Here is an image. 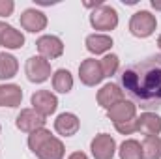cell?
Listing matches in <instances>:
<instances>
[{
  "mask_svg": "<svg viewBox=\"0 0 161 159\" xmlns=\"http://www.w3.org/2000/svg\"><path fill=\"white\" fill-rule=\"evenodd\" d=\"M99 66H101L103 77H113L118 71V56L116 54H107L103 60H99Z\"/></svg>",
  "mask_w": 161,
  "mask_h": 159,
  "instance_id": "23",
  "label": "cell"
},
{
  "mask_svg": "<svg viewBox=\"0 0 161 159\" xmlns=\"http://www.w3.org/2000/svg\"><path fill=\"white\" fill-rule=\"evenodd\" d=\"M135 112H137V105H133L131 101H125L124 99V101L116 103L114 107L109 109L107 116H109V120L114 125H118V123H125V122L135 120Z\"/></svg>",
  "mask_w": 161,
  "mask_h": 159,
  "instance_id": "10",
  "label": "cell"
},
{
  "mask_svg": "<svg viewBox=\"0 0 161 159\" xmlns=\"http://www.w3.org/2000/svg\"><path fill=\"white\" fill-rule=\"evenodd\" d=\"M23 99V90L17 84L0 86V107H19Z\"/></svg>",
  "mask_w": 161,
  "mask_h": 159,
  "instance_id": "17",
  "label": "cell"
},
{
  "mask_svg": "<svg viewBox=\"0 0 161 159\" xmlns=\"http://www.w3.org/2000/svg\"><path fill=\"white\" fill-rule=\"evenodd\" d=\"M49 135H51V133H49L47 129H38V131L30 133V137H28V146H30V150L36 152V150L40 148V144L49 137Z\"/></svg>",
  "mask_w": 161,
  "mask_h": 159,
  "instance_id": "24",
  "label": "cell"
},
{
  "mask_svg": "<svg viewBox=\"0 0 161 159\" xmlns=\"http://www.w3.org/2000/svg\"><path fill=\"white\" fill-rule=\"evenodd\" d=\"M158 45H159V49H161V36L158 38Z\"/></svg>",
  "mask_w": 161,
  "mask_h": 159,
  "instance_id": "28",
  "label": "cell"
},
{
  "mask_svg": "<svg viewBox=\"0 0 161 159\" xmlns=\"http://www.w3.org/2000/svg\"><path fill=\"white\" fill-rule=\"evenodd\" d=\"M142 159H161V139L159 137H146L141 144Z\"/></svg>",
  "mask_w": 161,
  "mask_h": 159,
  "instance_id": "21",
  "label": "cell"
},
{
  "mask_svg": "<svg viewBox=\"0 0 161 159\" xmlns=\"http://www.w3.org/2000/svg\"><path fill=\"white\" fill-rule=\"evenodd\" d=\"M158 23H156V17L150 13V11H137L133 13L131 21H129V30L133 36L137 38H148L154 34Z\"/></svg>",
  "mask_w": 161,
  "mask_h": 159,
  "instance_id": "3",
  "label": "cell"
},
{
  "mask_svg": "<svg viewBox=\"0 0 161 159\" xmlns=\"http://www.w3.org/2000/svg\"><path fill=\"white\" fill-rule=\"evenodd\" d=\"M36 45H38L40 54L47 60H54V58L62 56V52H64V43L56 36H41L36 41Z\"/></svg>",
  "mask_w": 161,
  "mask_h": 159,
  "instance_id": "9",
  "label": "cell"
},
{
  "mask_svg": "<svg viewBox=\"0 0 161 159\" xmlns=\"http://www.w3.org/2000/svg\"><path fill=\"white\" fill-rule=\"evenodd\" d=\"M120 159H142V150L141 144L133 139L124 140L120 146Z\"/></svg>",
  "mask_w": 161,
  "mask_h": 159,
  "instance_id": "22",
  "label": "cell"
},
{
  "mask_svg": "<svg viewBox=\"0 0 161 159\" xmlns=\"http://www.w3.org/2000/svg\"><path fill=\"white\" fill-rule=\"evenodd\" d=\"M79 77H80V82L86 84V86H96V84H99L101 79H103V71H101L99 60L86 58V60L79 66Z\"/></svg>",
  "mask_w": 161,
  "mask_h": 159,
  "instance_id": "6",
  "label": "cell"
},
{
  "mask_svg": "<svg viewBox=\"0 0 161 159\" xmlns=\"http://www.w3.org/2000/svg\"><path fill=\"white\" fill-rule=\"evenodd\" d=\"M32 107H34V111H36L38 114H41V116L45 118V116H49V114H53V112L56 111L58 99H56V96L51 94L49 90H38V92L32 96Z\"/></svg>",
  "mask_w": 161,
  "mask_h": 159,
  "instance_id": "5",
  "label": "cell"
},
{
  "mask_svg": "<svg viewBox=\"0 0 161 159\" xmlns=\"http://www.w3.org/2000/svg\"><path fill=\"white\" fill-rule=\"evenodd\" d=\"M0 45L6 49H21L25 45V36L13 26L0 23Z\"/></svg>",
  "mask_w": 161,
  "mask_h": 159,
  "instance_id": "15",
  "label": "cell"
},
{
  "mask_svg": "<svg viewBox=\"0 0 161 159\" xmlns=\"http://www.w3.org/2000/svg\"><path fill=\"white\" fill-rule=\"evenodd\" d=\"M90 23L96 30H114L118 25V13L114 8L107 4H99L90 15Z\"/></svg>",
  "mask_w": 161,
  "mask_h": 159,
  "instance_id": "2",
  "label": "cell"
},
{
  "mask_svg": "<svg viewBox=\"0 0 161 159\" xmlns=\"http://www.w3.org/2000/svg\"><path fill=\"white\" fill-rule=\"evenodd\" d=\"M114 150H116V142L107 133H99L92 140V156L96 159H113Z\"/></svg>",
  "mask_w": 161,
  "mask_h": 159,
  "instance_id": "7",
  "label": "cell"
},
{
  "mask_svg": "<svg viewBox=\"0 0 161 159\" xmlns=\"http://www.w3.org/2000/svg\"><path fill=\"white\" fill-rule=\"evenodd\" d=\"M53 88L60 94H68L73 88V77L68 69H58L53 75Z\"/></svg>",
  "mask_w": 161,
  "mask_h": 159,
  "instance_id": "20",
  "label": "cell"
},
{
  "mask_svg": "<svg viewBox=\"0 0 161 159\" xmlns=\"http://www.w3.org/2000/svg\"><path fill=\"white\" fill-rule=\"evenodd\" d=\"M68 159H88V157H86V154H82V152H73Z\"/></svg>",
  "mask_w": 161,
  "mask_h": 159,
  "instance_id": "27",
  "label": "cell"
},
{
  "mask_svg": "<svg viewBox=\"0 0 161 159\" xmlns=\"http://www.w3.org/2000/svg\"><path fill=\"white\" fill-rule=\"evenodd\" d=\"M15 123H17V127H19L21 131L34 133V131H38V129H43L45 118H43L41 114H38L34 109H23V111L19 112L17 120H15Z\"/></svg>",
  "mask_w": 161,
  "mask_h": 159,
  "instance_id": "8",
  "label": "cell"
},
{
  "mask_svg": "<svg viewBox=\"0 0 161 159\" xmlns=\"http://www.w3.org/2000/svg\"><path fill=\"white\" fill-rule=\"evenodd\" d=\"M122 92L141 109L156 111L161 107V54L129 64L118 75Z\"/></svg>",
  "mask_w": 161,
  "mask_h": 159,
  "instance_id": "1",
  "label": "cell"
},
{
  "mask_svg": "<svg viewBox=\"0 0 161 159\" xmlns=\"http://www.w3.org/2000/svg\"><path fill=\"white\" fill-rule=\"evenodd\" d=\"M120 101H124V92L118 88V84L109 82L97 92V103L101 107H105V109H111Z\"/></svg>",
  "mask_w": 161,
  "mask_h": 159,
  "instance_id": "13",
  "label": "cell"
},
{
  "mask_svg": "<svg viewBox=\"0 0 161 159\" xmlns=\"http://www.w3.org/2000/svg\"><path fill=\"white\" fill-rule=\"evenodd\" d=\"M137 131H141L146 137H158L161 133V118L154 112H144L139 118H135Z\"/></svg>",
  "mask_w": 161,
  "mask_h": 159,
  "instance_id": "12",
  "label": "cell"
},
{
  "mask_svg": "<svg viewBox=\"0 0 161 159\" xmlns=\"http://www.w3.org/2000/svg\"><path fill=\"white\" fill-rule=\"evenodd\" d=\"M25 71L30 82H45L51 77V64L43 56H32L26 60Z\"/></svg>",
  "mask_w": 161,
  "mask_h": 159,
  "instance_id": "4",
  "label": "cell"
},
{
  "mask_svg": "<svg viewBox=\"0 0 161 159\" xmlns=\"http://www.w3.org/2000/svg\"><path fill=\"white\" fill-rule=\"evenodd\" d=\"M79 118L71 112H62L58 118L54 120V129L56 133L64 135V137H71L79 131Z\"/></svg>",
  "mask_w": 161,
  "mask_h": 159,
  "instance_id": "16",
  "label": "cell"
},
{
  "mask_svg": "<svg viewBox=\"0 0 161 159\" xmlns=\"http://www.w3.org/2000/svg\"><path fill=\"white\" fill-rule=\"evenodd\" d=\"M17 69H19V64H17V58L8 54V52H0V79H11L17 75Z\"/></svg>",
  "mask_w": 161,
  "mask_h": 159,
  "instance_id": "19",
  "label": "cell"
},
{
  "mask_svg": "<svg viewBox=\"0 0 161 159\" xmlns=\"http://www.w3.org/2000/svg\"><path fill=\"white\" fill-rule=\"evenodd\" d=\"M13 8L15 4L11 0H0V17H8L13 13Z\"/></svg>",
  "mask_w": 161,
  "mask_h": 159,
  "instance_id": "26",
  "label": "cell"
},
{
  "mask_svg": "<svg viewBox=\"0 0 161 159\" xmlns=\"http://www.w3.org/2000/svg\"><path fill=\"white\" fill-rule=\"evenodd\" d=\"M21 26L28 32H41L47 26V17L38 9H25L21 15Z\"/></svg>",
  "mask_w": 161,
  "mask_h": 159,
  "instance_id": "14",
  "label": "cell"
},
{
  "mask_svg": "<svg viewBox=\"0 0 161 159\" xmlns=\"http://www.w3.org/2000/svg\"><path fill=\"white\" fill-rule=\"evenodd\" d=\"M118 131H120L122 135H131L133 131H137V125H135V120H131V122H125V123H118V125H114Z\"/></svg>",
  "mask_w": 161,
  "mask_h": 159,
  "instance_id": "25",
  "label": "cell"
},
{
  "mask_svg": "<svg viewBox=\"0 0 161 159\" xmlns=\"http://www.w3.org/2000/svg\"><path fill=\"white\" fill-rule=\"evenodd\" d=\"M34 154L40 159H62L64 157V144H62V140H58L56 137L49 135V137L40 144V148H38Z\"/></svg>",
  "mask_w": 161,
  "mask_h": 159,
  "instance_id": "11",
  "label": "cell"
},
{
  "mask_svg": "<svg viewBox=\"0 0 161 159\" xmlns=\"http://www.w3.org/2000/svg\"><path fill=\"white\" fill-rule=\"evenodd\" d=\"M111 47H113V40L105 34H92V36L86 38V49L94 54L107 52Z\"/></svg>",
  "mask_w": 161,
  "mask_h": 159,
  "instance_id": "18",
  "label": "cell"
}]
</instances>
